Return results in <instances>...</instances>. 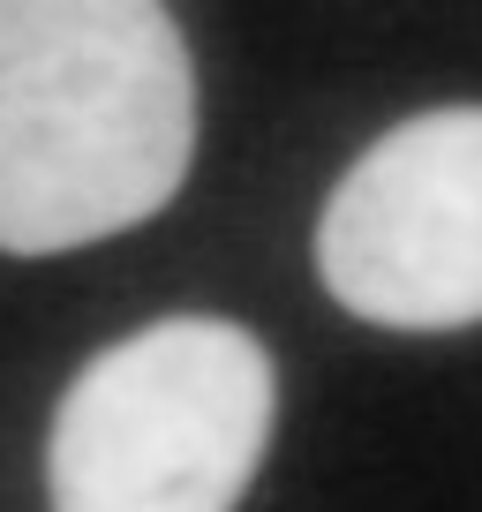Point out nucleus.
I'll use <instances>...</instances> for the list:
<instances>
[{"mask_svg": "<svg viewBox=\"0 0 482 512\" xmlns=\"http://www.w3.org/2000/svg\"><path fill=\"white\" fill-rule=\"evenodd\" d=\"M196 76L166 0H0V249L61 256L174 204Z\"/></svg>", "mask_w": 482, "mask_h": 512, "instance_id": "1", "label": "nucleus"}, {"mask_svg": "<svg viewBox=\"0 0 482 512\" xmlns=\"http://www.w3.org/2000/svg\"><path fill=\"white\" fill-rule=\"evenodd\" d=\"M279 377L249 324L159 317L61 392L53 512H234L272 445Z\"/></svg>", "mask_w": 482, "mask_h": 512, "instance_id": "2", "label": "nucleus"}, {"mask_svg": "<svg viewBox=\"0 0 482 512\" xmlns=\"http://www.w3.org/2000/svg\"><path fill=\"white\" fill-rule=\"evenodd\" d=\"M317 279L385 332L482 324V106L377 136L317 219Z\"/></svg>", "mask_w": 482, "mask_h": 512, "instance_id": "3", "label": "nucleus"}]
</instances>
